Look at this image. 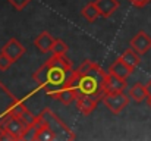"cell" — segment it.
I'll use <instances>...</instances> for the list:
<instances>
[{
    "label": "cell",
    "instance_id": "6da1fadb",
    "mask_svg": "<svg viewBox=\"0 0 151 141\" xmlns=\"http://www.w3.org/2000/svg\"><path fill=\"white\" fill-rule=\"evenodd\" d=\"M107 72H104L97 63L93 60H85L79 65L78 69H75L68 81V87H70L76 97L79 95H88L101 101L104 97V80Z\"/></svg>",
    "mask_w": 151,
    "mask_h": 141
},
{
    "label": "cell",
    "instance_id": "7a4b0ae2",
    "mask_svg": "<svg viewBox=\"0 0 151 141\" xmlns=\"http://www.w3.org/2000/svg\"><path fill=\"white\" fill-rule=\"evenodd\" d=\"M72 71L68 69H62V68H56V66H50L47 62L34 72L32 78L37 84H40L47 93L51 91L53 88H62L65 85H68V81L72 75Z\"/></svg>",
    "mask_w": 151,
    "mask_h": 141
},
{
    "label": "cell",
    "instance_id": "3957f363",
    "mask_svg": "<svg viewBox=\"0 0 151 141\" xmlns=\"http://www.w3.org/2000/svg\"><path fill=\"white\" fill-rule=\"evenodd\" d=\"M0 129H6L7 132H10L13 135V138L18 141H22L28 127L18 118V116H12L10 113L4 112L0 116Z\"/></svg>",
    "mask_w": 151,
    "mask_h": 141
},
{
    "label": "cell",
    "instance_id": "277c9868",
    "mask_svg": "<svg viewBox=\"0 0 151 141\" xmlns=\"http://www.w3.org/2000/svg\"><path fill=\"white\" fill-rule=\"evenodd\" d=\"M49 127H50L51 129L56 132V135H57V140H59V134L57 132H60V137H62V140H75V134L62 122V119H59L53 112H51L50 109H44L40 115H38Z\"/></svg>",
    "mask_w": 151,
    "mask_h": 141
},
{
    "label": "cell",
    "instance_id": "5b68a950",
    "mask_svg": "<svg viewBox=\"0 0 151 141\" xmlns=\"http://www.w3.org/2000/svg\"><path fill=\"white\" fill-rule=\"evenodd\" d=\"M104 106L114 115H119L128 104H129V97L122 93H106L103 100Z\"/></svg>",
    "mask_w": 151,
    "mask_h": 141
},
{
    "label": "cell",
    "instance_id": "8992f818",
    "mask_svg": "<svg viewBox=\"0 0 151 141\" xmlns=\"http://www.w3.org/2000/svg\"><path fill=\"white\" fill-rule=\"evenodd\" d=\"M129 46L132 47L137 53H139V54L142 56V54H145V53H148V51H150V48H151V37L147 34V33L139 31V33H137V34L131 38Z\"/></svg>",
    "mask_w": 151,
    "mask_h": 141
},
{
    "label": "cell",
    "instance_id": "52a82bcc",
    "mask_svg": "<svg viewBox=\"0 0 151 141\" xmlns=\"http://www.w3.org/2000/svg\"><path fill=\"white\" fill-rule=\"evenodd\" d=\"M47 94L50 95L51 98L60 101V103L65 104V106H69L70 103H73V101L76 100V94H75V91H73L70 87H68V85H65V87H62V88L51 90V91H49Z\"/></svg>",
    "mask_w": 151,
    "mask_h": 141
},
{
    "label": "cell",
    "instance_id": "ba28073f",
    "mask_svg": "<svg viewBox=\"0 0 151 141\" xmlns=\"http://www.w3.org/2000/svg\"><path fill=\"white\" fill-rule=\"evenodd\" d=\"M126 87H128L126 80H122L110 72L106 75V80H104V91L106 93H122L126 90Z\"/></svg>",
    "mask_w": 151,
    "mask_h": 141
},
{
    "label": "cell",
    "instance_id": "9c48e42d",
    "mask_svg": "<svg viewBox=\"0 0 151 141\" xmlns=\"http://www.w3.org/2000/svg\"><path fill=\"white\" fill-rule=\"evenodd\" d=\"M1 51L6 53L13 62H16V60L21 59V56L25 53V47L22 46L16 38H10L4 46L1 47Z\"/></svg>",
    "mask_w": 151,
    "mask_h": 141
},
{
    "label": "cell",
    "instance_id": "30bf717a",
    "mask_svg": "<svg viewBox=\"0 0 151 141\" xmlns=\"http://www.w3.org/2000/svg\"><path fill=\"white\" fill-rule=\"evenodd\" d=\"M54 40H56V38L51 35L50 33L43 31V33H40V34L35 37L34 46L37 47L41 53H49V51H51V47L54 44Z\"/></svg>",
    "mask_w": 151,
    "mask_h": 141
},
{
    "label": "cell",
    "instance_id": "8fae6325",
    "mask_svg": "<svg viewBox=\"0 0 151 141\" xmlns=\"http://www.w3.org/2000/svg\"><path fill=\"white\" fill-rule=\"evenodd\" d=\"M109 72H110V74H114L116 77H119V78H122V80H126V78L132 74V69L119 57V59H116V60L110 65Z\"/></svg>",
    "mask_w": 151,
    "mask_h": 141
},
{
    "label": "cell",
    "instance_id": "7c38bea8",
    "mask_svg": "<svg viewBox=\"0 0 151 141\" xmlns=\"http://www.w3.org/2000/svg\"><path fill=\"white\" fill-rule=\"evenodd\" d=\"M75 103H76V107L79 109V112L82 115H90L96 109L99 101L93 97H88V95H79V97H76Z\"/></svg>",
    "mask_w": 151,
    "mask_h": 141
},
{
    "label": "cell",
    "instance_id": "4fadbf2b",
    "mask_svg": "<svg viewBox=\"0 0 151 141\" xmlns=\"http://www.w3.org/2000/svg\"><path fill=\"white\" fill-rule=\"evenodd\" d=\"M96 4H97V7L100 10V15L103 18L111 16V13L119 7L117 0H96Z\"/></svg>",
    "mask_w": 151,
    "mask_h": 141
},
{
    "label": "cell",
    "instance_id": "5bb4252c",
    "mask_svg": "<svg viewBox=\"0 0 151 141\" xmlns=\"http://www.w3.org/2000/svg\"><path fill=\"white\" fill-rule=\"evenodd\" d=\"M120 59H122V60H123V62H125L132 71L141 63V54L137 53L132 47H131V48H126V50L122 53Z\"/></svg>",
    "mask_w": 151,
    "mask_h": 141
},
{
    "label": "cell",
    "instance_id": "9a60e30c",
    "mask_svg": "<svg viewBox=\"0 0 151 141\" xmlns=\"http://www.w3.org/2000/svg\"><path fill=\"white\" fill-rule=\"evenodd\" d=\"M129 97H132V98H134L135 101H138V103L147 100V97H148L147 87H145L144 84H141V82L134 84V85L131 87V90H129Z\"/></svg>",
    "mask_w": 151,
    "mask_h": 141
},
{
    "label": "cell",
    "instance_id": "2e32d148",
    "mask_svg": "<svg viewBox=\"0 0 151 141\" xmlns=\"http://www.w3.org/2000/svg\"><path fill=\"white\" fill-rule=\"evenodd\" d=\"M81 13H82V16H84L88 22H96L97 18L101 16L100 10H99V7H97V4H96V1H91V3L85 4V7L81 10Z\"/></svg>",
    "mask_w": 151,
    "mask_h": 141
},
{
    "label": "cell",
    "instance_id": "e0dca14e",
    "mask_svg": "<svg viewBox=\"0 0 151 141\" xmlns=\"http://www.w3.org/2000/svg\"><path fill=\"white\" fill-rule=\"evenodd\" d=\"M47 63H49L50 66H56V68H62V69L72 71L70 60H69L68 57H65V54H53L50 59L47 60Z\"/></svg>",
    "mask_w": 151,
    "mask_h": 141
},
{
    "label": "cell",
    "instance_id": "ac0fdd59",
    "mask_svg": "<svg viewBox=\"0 0 151 141\" xmlns=\"http://www.w3.org/2000/svg\"><path fill=\"white\" fill-rule=\"evenodd\" d=\"M25 109H27V107L24 106V103H22V101H19L18 98H13V100H12V103L7 106V109H6L4 112L10 113L12 116H19Z\"/></svg>",
    "mask_w": 151,
    "mask_h": 141
},
{
    "label": "cell",
    "instance_id": "d6986e66",
    "mask_svg": "<svg viewBox=\"0 0 151 141\" xmlns=\"http://www.w3.org/2000/svg\"><path fill=\"white\" fill-rule=\"evenodd\" d=\"M18 118H19V119H21V121H22V122H24L27 127H31V125H34V124H37V122H38V116L32 115V113H31L28 109H25V110H24V112H22V113H21Z\"/></svg>",
    "mask_w": 151,
    "mask_h": 141
},
{
    "label": "cell",
    "instance_id": "ffe728a7",
    "mask_svg": "<svg viewBox=\"0 0 151 141\" xmlns=\"http://www.w3.org/2000/svg\"><path fill=\"white\" fill-rule=\"evenodd\" d=\"M53 54H66L68 53V44L62 40H54V44L51 47Z\"/></svg>",
    "mask_w": 151,
    "mask_h": 141
},
{
    "label": "cell",
    "instance_id": "44dd1931",
    "mask_svg": "<svg viewBox=\"0 0 151 141\" xmlns=\"http://www.w3.org/2000/svg\"><path fill=\"white\" fill-rule=\"evenodd\" d=\"M13 63V60L6 54V53H3L1 50H0V71H7L9 68H10V65Z\"/></svg>",
    "mask_w": 151,
    "mask_h": 141
},
{
    "label": "cell",
    "instance_id": "7402d4cb",
    "mask_svg": "<svg viewBox=\"0 0 151 141\" xmlns=\"http://www.w3.org/2000/svg\"><path fill=\"white\" fill-rule=\"evenodd\" d=\"M16 10H22V9H25L28 4H29V1L31 0H7Z\"/></svg>",
    "mask_w": 151,
    "mask_h": 141
},
{
    "label": "cell",
    "instance_id": "603a6c76",
    "mask_svg": "<svg viewBox=\"0 0 151 141\" xmlns=\"http://www.w3.org/2000/svg\"><path fill=\"white\" fill-rule=\"evenodd\" d=\"M129 1H131L135 7H144L145 4H148V3H150L151 0H129Z\"/></svg>",
    "mask_w": 151,
    "mask_h": 141
},
{
    "label": "cell",
    "instance_id": "cb8c5ba5",
    "mask_svg": "<svg viewBox=\"0 0 151 141\" xmlns=\"http://www.w3.org/2000/svg\"><path fill=\"white\" fill-rule=\"evenodd\" d=\"M145 87H147V91H148V95H151V80L145 84Z\"/></svg>",
    "mask_w": 151,
    "mask_h": 141
},
{
    "label": "cell",
    "instance_id": "d4e9b609",
    "mask_svg": "<svg viewBox=\"0 0 151 141\" xmlns=\"http://www.w3.org/2000/svg\"><path fill=\"white\" fill-rule=\"evenodd\" d=\"M147 104H148V107H151V95L147 97Z\"/></svg>",
    "mask_w": 151,
    "mask_h": 141
}]
</instances>
